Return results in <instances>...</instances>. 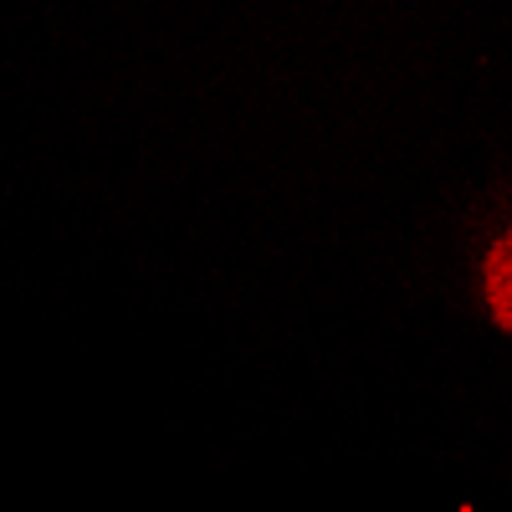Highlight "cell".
<instances>
[{"label": "cell", "mask_w": 512, "mask_h": 512, "mask_svg": "<svg viewBox=\"0 0 512 512\" xmlns=\"http://www.w3.org/2000/svg\"><path fill=\"white\" fill-rule=\"evenodd\" d=\"M482 287H487V308L497 328L512 333V226H502L482 256Z\"/></svg>", "instance_id": "cell-1"}]
</instances>
